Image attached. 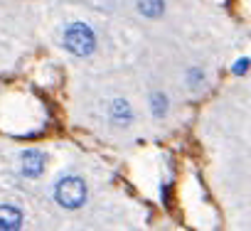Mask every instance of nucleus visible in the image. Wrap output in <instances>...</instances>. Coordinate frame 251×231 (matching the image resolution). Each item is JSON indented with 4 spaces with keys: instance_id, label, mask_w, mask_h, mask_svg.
<instances>
[{
    "instance_id": "1",
    "label": "nucleus",
    "mask_w": 251,
    "mask_h": 231,
    "mask_svg": "<svg viewBox=\"0 0 251 231\" xmlns=\"http://www.w3.org/2000/svg\"><path fill=\"white\" fill-rule=\"evenodd\" d=\"M64 45H67L69 52H74V54H79V57H86V54L94 52L96 37H94V32H91L89 25L74 23V25H69L67 32H64Z\"/></svg>"
},
{
    "instance_id": "2",
    "label": "nucleus",
    "mask_w": 251,
    "mask_h": 231,
    "mask_svg": "<svg viewBox=\"0 0 251 231\" xmlns=\"http://www.w3.org/2000/svg\"><path fill=\"white\" fill-rule=\"evenodd\" d=\"M57 199H59V204H64L67 209H76V207H81L84 199H86V185H84L79 177H74V175L62 177V180L57 182Z\"/></svg>"
},
{
    "instance_id": "3",
    "label": "nucleus",
    "mask_w": 251,
    "mask_h": 231,
    "mask_svg": "<svg viewBox=\"0 0 251 231\" xmlns=\"http://www.w3.org/2000/svg\"><path fill=\"white\" fill-rule=\"evenodd\" d=\"M23 224V211L18 207H0V231H18Z\"/></svg>"
},
{
    "instance_id": "4",
    "label": "nucleus",
    "mask_w": 251,
    "mask_h": 231,
    "mask_svg": "<svg viewBox=\"0 0 251 231\" xmlns=\"http://www.w3.org/2000/svg\"><path fill=\"white\" fill-rule=\"evenodd\" d=\"M42 170H45V155L37 150H27L23 155V172L27 177H37V175H42Z\"/></svg>"
},
{
    "instance_id": "5",
    "label": "nucleus",
    "mask_w": 251,
    "mask_h": 231,
    "mask_svg": "<svg viewBox=\"0 0 251 231\" xmlns=\"http://www.w3.org/2000/svg\"><path fill=\"white\" fill-rule=\"evenodd\" d=\"M111 116H113V121H116V123H128V121L133 118V111H131V106L126 103V101H113V106H111Z\"/></svg>"
},
{
    "instance_id": "6",
    "label": "nucleus",
    "mask_w": 251,
    "mask_h": 231,
    "mask_svg": "<svg viewBox=\"0 0 251 231\" xmlns=\"http://www.w3.org/2000/svg\"><path fill=\"white\" fill-rule=\"evenodd\" d=\"M165 3L163 0H138V10L146 15V18H158L163 13Z\"/></svg>"
},
{
    "instance_id": "7",
    "label": "nucleus",
    "mask_w": 251,
    "mask_h": 231,
    "mask_svg": "<svg viewBox=\"0 0 251 231\" xmlns=\"http://www.w3.org/2000/svg\"><path fill=\"white\" fill-rule=\"evenodd\" d=\"M153 106H155V113H158V116H163V113H165V98H163L160 93L153 98Z\"/></svg>"
},
{
    "instance_id": "8",
    "label": "nucleus",
    "mask_w": 251,
    "mask_h": 231,
    "mask_svg": "<svg viewBox=\"0 0 251 231\" xmlns=\"http://www.w3.org/2000/svg\"><path fill=\"white\" fill-rule=\"evenodd\" d=\"M246 69H249V59H239V62H236V64H234V69H231V71H234V74H239V76H241V74H244V71H246Z\"/></svg>"
}]
</instances>
